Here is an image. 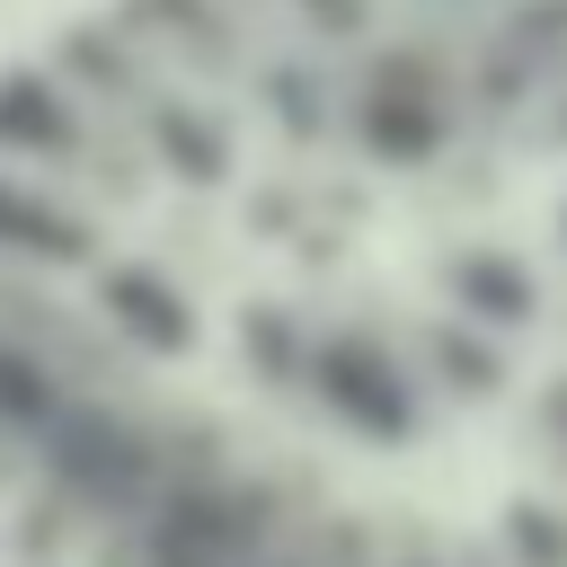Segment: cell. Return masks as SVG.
Masks as SVG:
<instances>
[{"mask_svg": "<svg viewBox=\"0 0 567 567\" xmlns=\"http://www.w3.org/2000/svg\"><path fill=\"white\" fill-rule=\"evenodd\" d=\"M310 390H319L354 434H372V443H408V434L425 425L408 372H399L381 346H363V337H319V346H310Z\"/></svg>", "mask_w": 567, "mask_h": 567, "instance_id": "1", "label": "cell"}, {"mask_svg": "<svg viewBox=\"0 0 567 567\" xmlns=\"http://www.w3.org/2000/svg\"><path fill=\"white\" fill-rule=\"evenodd\" d=\"M89 292H97L106 328H115L124 346H142V354H186V346H195V310L177 301L168 275H151V266H106V257H97Z\"/></svg>", "mask_w": 567, "mask_h": 567, "instance_id": "2", "label": "cell"}, {"mask_svg": "<svg viewBox=\"0 0 567 567\" xmlns=\"http://www.w3.org/2000/svg\"><path fill=\"white\" fill-rule=\"evenodd\" d=\"M363 142L381 159H425L443 142V106H434V80L416 62H381V80L363 97Z\"/></svg>", "mask_w": 567, "mask_h": 567, "instance_id": "3", "label": "cell"}, {"mask_svg": "<svg viewBox=\"0 0 567 567\" xmlns=\"http://www.w3.org/2000/svg\"><path fill=\"white\" fill-rule=\"evenodd\" d=\"M0 257H35V266H89V257H97V230H89L71 204H53V195H35V186L0 177Z\"/></svg>", "mask_w": 567, "mask_h": 567, "instance_id": "4", "label": "cell"}, {"mask_svg": "<svg viewBox=\"0 0 567 567\" xmlns=\"http://www.w3.org/2000/svg\"><path fill=\"white\" fill-rule=\"evenodd\" d=\"M0 151H44V159L80 151V115L44 71H9L0 80Z\"/></svg>", "mask_w": 567, "mask_h": 567, "instance_id": "5", "label": "cell"}, {"mask_svg": "<svg viewBox=\"0 0 567 567\" xmlns=\"http://www.w3.org/2000/svg\"><path fill=\"white\" fill-rule=\"evenodd\" d=\"M452 292H461V310H487V319H532V275L514 266V257H496V248H470L461 266H452Z\"/></svg>", "mask_w": 567, "mask_h": 567, "instance_id": "6", "label": "cell"}, {"mask_svg": "<svg viewBox=\"0 0 567 567\" xmlns=\"http://www.w3.org/2000/svg\"><path fill=\"white\" fill-rule=\"evenodd\" d=\"M159 151H168V168H186L195 186H213V177L230 168V151H221V133H213L204 115H177V106H159Z\"/></svg>", "mask_w": 567, "mask_h": 567, "instance_id": "7", "label": "cell"}, {"mask_svg": "<svg viewBox=\"0 0 567 567\" xmlns=\"http://www.w3.org/2000/svg\"><path fill=\"white\" fill-rule=\"evenodd\" d=\"M310 9H319V0H310ZM328 9H337V18H346V9H354V0H328Z\"/></svg>", "mask_w": 567, "mask_h": 567, "instance_id": "8", "label": "cell"}]
</instances>
